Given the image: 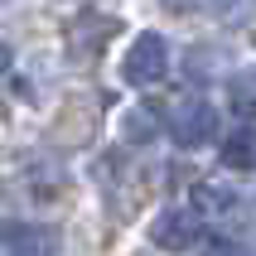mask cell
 Returning <instances> with one entry per match:
<instances>
[{"instance_id": "1", "label": "cell", "mask_w": 256, "mask_h": 256, "mask_svg": "<svg viewBox=\"0 0 256 256\" xmlns=\"http://www.w3.org/2000/svg\"><path fill=\"white\" fill-rule=\"evenodd\" d=\"M121 72H126L130 87H155L164 72H170V44H164V34H155V29H145V34H136V44L126 48V63H121Z\"/></svg>"}, {"instance_id": "2", "label": "cell", "mask_w": 256, "mask_h": 256, "mask_svg": "<svg viewBox=\"0 0 256 256\" xmlns=\"http://www.w3.org/2000/svg\"><path fill=\"white\" fill-rule=\"evenodd\" d=\"M170 140L184 145V150H198V145L218 140V106L203 97H188L170 112Z\"/></svg>"}, {"instance_id": "3", "label": "cell", "mask_w": 256, "mask_h": 256, "mask_svg": "<svg viewBox=\"0 0 256 256\" xmlns=\"http://www.w3.org/2000/svg\"><path fill=\"white\" fill-rule=\"evenodd\" d=\"M203 237V218L194 208H164V213L150 222V242L164 246V252H188V246Z\"/></svg>"}, {"instance_id": "4", "label": "cell", "mask_w": 256, "mask_h": 256, "mask_svg": "<svg viewBox=\"0 0 256 256\" xmlns=\"http://www.w3.org/2000/svg\"><path fill=\"white\" fill-rule=\"evenodd\" d=\"M194 213L198 218H237L242 213V194L228 184H194Z\"/></svg>"}, {"instance_id": "5", "label": "cell", "mask_w": 256, "mask_h": 256, "mask_svg": "<svg viewBox=\"0 0 256 256\" xmlns=\"http://www.w3.org/2000/svg\"><path fill=\"white\" fill-rule=\"evenodd\" d=\"M5 246H10V256H54L58 252V232L54 228H39V222H29V228H10Z\"/></svg>"}, {"instance_id": "6", "label": "cell", "mask_w": 256, "mask_h": 256, "mask_svg": "<svg viewBox=\"0 0 256 256\" xmlns=\"http://www.w3.org/2000/svg\"><path fill=\"white\" fill-rule=\"evenodd\" d=\"M222 164L228 170H256V126H237L222 140Z\"/></svg>"}, {"instance_id": "7", "label": "cell", "mask_w": 256, "mask_h": 256, "mask_svg": "<svg viewBox=\"0 0 256 256\" xmlns=\"http://www.w3.org/2000/svg\"><path fill=\"white\" fill-rule=\"evenodd\" d=\"M228 97H232V112L242 116V121H256V72H242V78H232Z\"/></svg>"}, {"instance_id": "8", "label": "cell", "mask_w": 256, "mask_h": 256, "mask_svg": "<svg viewBox=\"0 0 256 256\" xmlns=\"http://www.w3.org/2000/svg\"><path fill=\"white\" fill-rule=\"evenodd\" d=\"M237 0H164L170 14H232Z\"/></svg>"}, {"instance_id": "9", "label": "cell", "mask_w": 256, "mask_h": 256, "mask_svg": "<svg viewBox=\"0 0 256 256\" xmlns=\"http://www.w3.org/2000/svg\"><path fill=\"white\" fill-rule=\"evenodd\" d=\"M203 256H246V242H237V237H208Z\"/></svg>"}, {"instance_id": "10", "label": "cell", "mask_w": 256, "mask_h": 256, "mask_svg": "<svg viewBox=\"0 0 256 256\" xmlns=\"http://www.w3.org/2000/svg\"><path fill=\"white\" fill-rule=\"evenodd\" d=\"M10 63H14V54H10V44L0 39V72H10Z\"/></svg>"}]
</instances>
